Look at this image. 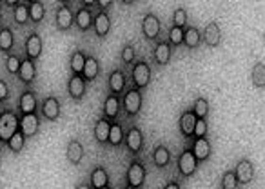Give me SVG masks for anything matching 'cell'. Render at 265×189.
Listing matches in <instances>:
<instances>
[{
    "label": "cell",
    "instance_id": "obj_10",
    "mask_svg": "<svg viewBox=\"0 0 265 189\" xmlns=\"http://www.w3.org/2000/svg\"><path fill=\"white\" fill-rule=\"evenodd\" d=\"M55 22H57V30L58 31H67L75 22V15L67 6H60L57 9V15H55Z\"/></svg>",
    "mask_w": 265,
    "mask_h": 189
},
{
    "label": "cell",
    "instance_id": "obj_38",
    "mask_svg": "<svg viewBox=\"0 0 265 189\" xmlns=\"http://www.w3.org/2000/svg\"><path fill=\"white\" fill-rule=\"evenodd\" d=\"M20 64L22 60L18 59L17 55H8V59H6V69H8V73H11V75H18Z\"/></svg>",
    "mask_w": 265,
    "mask_h": 189
},
{
    "label": "cell",
    "instance_id": "obj_27",
    "mask_svg": "<svg viewBox=\"0 0 265 189\" xmlns=\"http://www.w3.org/2000/svg\"><path fill=\"white\" fill-rule=\"evenodd\" d=\"M86 60H87V57L84 55V53H82L80 49L73 51V53H71V57H69L71 73H73V75H82L84 66H86Z\"/></svg>",
    "mask_w": 265,
    "mask_h": 189
},
{
    "label": "cell",
    "instance_id": "obj_19",
    "mask_svg": "<svg viewBox=\"0 0 265 189\" xmlns=\"http://www.w3.org/2000/svg\"><path fill=\"white\" fill-rule=\"evenodd\" d=\"M35 76H37V66H35L33 60H22L20 64V69H18V78L24 82V84H31L35 80Z\"/></svg>",
    "mask_w": 265,
    "mask_h": 189
},
{
    "label": "cell",
    "instance_id": "obj_42",
    "mask_svg": "<svg viewBox=\"0 0 265 189\" xmlns=\"http://www.w3.org/2000/svg\"><path fill=\"white\" fill-rule=\"evenodd\" d=\"M135 57H137L135 46H132V44H127V46H124V49H122V53H120L122 62H124V64H131L132 60H135Z\"/></svg>",
    "mask_w": 265,
    "mask_h": 189
},
{
    "label": "cell",
    "instance_id": "obj_33",
    "mask_svg": "<svg viewBox=\"0 0 265 189\" xmlns=\"http://www.w3.org/2000/svg\"><path fill=\"white\" fill-rule=\"evenodd\" d=\"M124 129H122L120 124H116V122H111V131H109V140L108 144H111V146L118 147L122 142H124Z\"/></svg>",
    "mask_w": 265,
    "mask_h": 189
},
{
    "label": "cell",
    "instance_id": "obj_48",
    "mask_svg": "<svg viewBox=\"0 0 265 189\" xmlns=\"http://www.w3.org/2000/svg\"><path fill=\"white\" fill-rule=\"evenodd\" d=\"M100 189H111V187H109V185H105V187H100Z\"/></svg>",
    "mask_w": 265,
    "mask_h": 189
},
{
    "label": "cell",
    "instance_id": "obj_49",
    "mask_svg": "<svg viewBox=\"0 0 265 189\" xmlns=\"http://www.w3.org/2000/svg\"><path fill=\"white\" fill-rule=\"evenodd\" d=\"M0 20H2V11H0Z\"/></svg>",
    "mask_w": 265,
    "mask_h": 189
},
{
    "label": "cell",
    "instance_id": "obj_30",
    "mask_svg": "<svg viewBox=\"0 0 265 189\" xmlns=\"http://www.w3.org/2000/svg\"><path fill=\"white\" fill-rule=\"evenodd\" d=\"M200 42H202V33H200L196 28H187V30L183 31V44H186L189 49L198 47Z\"/></svg>",
    "mask_w": 265,
    "mask_h": 189
},
{
    "label": "cell",
    "instance_id": "obj_12",
    "mask_svg": "<svg viewBox=\"0 0 265 189\" xmlns=\"http://www.w3.org/2000/svg\"><path fill=\"white\" fill-rule=\"evenodd\" d=\"M124 142L131 153H140L142 146H144V134H142V131L138 129V127H131V129L125 133Z\"/></svg>",
    "mask_w": 265,
    "mask_h": 189
},
{
    "label": "cell",
    "instance_id": "obj_4",
    "mask_svg": "<svg viewBox=\"0 0 265 189\" xmlns=\"http://www.w3.org/2000/svg\"><path fill=\"white\" fill-rule=\"evenodd\" d=\"M131 78H132V84L137 89L142 88H147L151 82V67L147 62H138L135 64L132 67V73H131Z\"/></svg>",
    "mask_w": 265,
    "mask_h": 189
},
{
    "label": "cell",
    "instance_id": "obj_34",
    "mask_svg": "<svg viewBox=\"0 0 265 189\" xmlns=\"http://www.w3.org/2000/svg\"><path fill=\"white\" fill-rule=\"evenodd\" d=\"M24 146H25V137H24V133L18 129L17 133L8 140V147L11 153H20L22 149H24Z\"/></svg>",
    "mask_w": 265,
    "mask_h": 189
},
{
    "label": "cell",
    "instance_id": "obj_7",
    "mask_svg": "<svg viewBox=\"0 0 265 189\" xmlns=\"http://www.w3.org/2000/svg\"><path fill=\"white\" fill-rule=\"evenodd\" d=\"M40 111H42V117L46 118V120H49V122L58 120V117H60V102H58V98L46 97L40 105Z\"/></svg>",
    "mask_w": 265,
    "mask_h": 189
},
{
    "label": "cell",
    "instance_id": "obj_11",
    "mask_svg": "<svg viewBox=\"0 0 265 189\" xmlns=\"http://www.w3.org/2000/svg\"><path fill=\"white\" fill-rule=\"evenodd\" d=\"M25 55H28L29 60H37L38 57L42 55V38L38 37V33H29L28 38H25Z\"/></svg>",
    "mask_w": 265,
    "mask_h": 189
},
{
    "label": "cell",
    "instance_id": "obj_37",
    "mask_svg": "<svg viewBox=\"0 0 265 189\" xmlns=\"http://www.w3.org/2000/svg\"><path fill=\"white\" fill-rule=\"evenodd\" d=\"M193 113H195V117L200 118V120H205V117H207L209 113V102L205 100V98H198V100L195 102V105H193Z\"/></svg>",
    "mask_w": 265,
    "mask_h": 189
},
{
    "label": "cell",
    "instance_id": "obj_3",
    "mask_svg": "<svg viewBox=\"0 0 265 189\" xmlns=\"http://www.w3.org/2000/svg\"><path fill=\"white\" fill-rule=\"evenodd\" d=\"M142 102H144V98H142L140 89L131 88V89L125 91L124 100H122V105H124L125 113H127L129 117H137V115L140 113V110H142Z\"/></svg>",
    "mask_w": 265,
    "mask_h": 189
},
{
    "label": "cell",
    "instance_id": "obj_24",
    "mask_svg": "<svg viewBox=\"0 0 265 189\" xmlns=\"http://www.w3.org/2000/svg\"><path fill=\"white\" fill-rule=\"evenodd\" d=\"M154 60L158 66H167L171 60V46L169 42H158L154 46Z\"/></svg>",
    "mask_w": 265,
    "mask_h": 189
},
{
    "label": "cell",
    "instance_id": "obj_9",
    "mask_svg": "<svg viewBox=\"0 0 265 189\" xmlns=\"http://www.w3.org/2000/svg\"><path fill=\"white\" fill-rule=\"evenodd\" d=\"M234 175H236L238 184H249V182L254 178V166L249 158L240 160L236 164V169H234Z\"/></svg>",
    "mask_w": 265,
    "mask_h": 189
},
{
    "label": "cell",
    "instance_id": "obj_45",
    "mask_svg": "<svg viewBox=\"0 0 265 189\" xmlns=\"http://www.w3.org/2000/svg\"><path fill=\"white\" fill-rule=\"evenodd\" d=\"M164 189H180V185L176 184V182H169V184H167Z\"/></svg>",
    "mask_w": 265,
    "mask_h": 189
},
{
    "label": "cell",
    "instance_id": "obj_46",
    "mask_svg": "<svg viewBox=\"0 0 265 189\" xmlns=\"http://www.w3.org/2000/svg\"><path fill=\"white\" fill-rule=\"evenodd\" d=\"M95 4L98 6V8H102V9H104L105 6H111V2H102V0H98V2H95Z\"/></svg>",
    "mask_w": 265,
    "mask_h": 189
},
{
    "label": "cell",
    "instance_id": "obj_23",
    "mask_svg": "<svg viewBox=\"0 0 265 189\" xmlns=\"http://www.w3.org/2000/svg\"><path fill=\"white\" fill-rule=\"evenodd\" d=\"M109 131H111V122L108 118H98L95 124V139L98 144H105L109 140Z\"/></svg>",
    "mask_w": 265,
    "mask_h": 189
},
{
    "label": "cell",
    "instance_id": "obj_6",
    "mask_svg": "<svg viewBox=\"0 0 265 189\" xmlns=\"http://www.w3.org/2000/svg\"><path fill=\"white\" fill-rule=\"evenodd\" d=\"M196 168H198V160H196L193 149H186V151H182V155H180V158H178L180 173H182L183 177H191V175H195Z\"/></svg>",
    "mask_w": 265,
    "mask_h": 189
},
{
    "label": "cell",
    "instance_id": "obj_43",
    "mask_svg": "<svg viewBox=\"0 0 265 189\" xmlns=\"http://www.w3.org/2000/svg\"><path fill=\"white\" fill-rule=\"evenodd\" d=\"M193 134H195L196 139H205V134H207V122L198 118V122H196V126H195V133Z\"/></svg>",
    "mask_w": 265,
    "mask_h": 189
},
{
    "label": "cell",
    "instance_id": "obj_14",
    "mask_svg": "<svg viewBox=\"0 0 265 189\" xmlns=\"http://www.w3.org/2000/svg\"><path fill=\"white\" fill-rule=\"evenodd\" d=\"M93 30H95L96 37L98 38H105L111 30V18L105 11H100L95 18H93Z\"/></svg>",
    "mask_w": 265,
    "mask_h": 189
},
{
    "label": "cell",
    "instance_id": "obj_28",
    "mask_svg": "<svg viewBox=\"0 0 265 189\" xmlns=\"http://www.w3.org/2000/svg\"><path fill=\"white\" fill-rule=\"evenodd\" d=\"M251 80H253V86L256 89H263L265 88V64L263 62H256L253 66Z\"/></svg>",
    "mask_w": 265,
    "mask_h": 189
},
{
    "label": "cell",
    "instance_id": "obj_41",
    "mask_svg": "<svg viewBox=\"0 0 265 189\" xmlns=\"http://www.w3.org/2000/svg\"><path fill=\"white\" fill-rule=\"evenodd\" d=\"M173 24H174V28H180V30L187 24V11L186 9L178 8L173 13Z\"/></svg>",
    "mask_w": 265,
    "mask_h": 189
},
{
    "label": "cell",
    "instance_id": "obj_1",
    "mask_svg": "<svg viewBox=\"0 0 265 189\" xmlns=\"http://www.w3.org/2000/svg\"><path fill=\"white\" fill-rule=\"evenodd\" d=\"M20 129V118L11 111H4L0 115V140L8 144V140Z\"/></svg>",
    "mask_w": 265,
    "mask_h": 189
},
{
    "label": "cell",
    "instance_id": "obj_29",
    "mask_svg": "<svg viewBox=\"0 0 265 189\" xmlns=\"http://www.w3.org/2000/svg\"><path fill=\"white\" fill-rule=\"evenodd\" d=\"M109 185V175L104 168H95L91 173V187L100 189Z\"/></svg>",
    "mask_w": 265,
    "mask_h": 189
},
{
    "label": "cell",
    "instance_id": "obj_44",
    "mask_svg": "<svg viewBox=\"0 0 265 189\" xmlns=\"http://www.w3.org/2000/svg\"><path fill=\"white\" fill-rule=\"evenodd\" d=\"M9 98V86L4 80H0V100H8Z\"/></svg>",
    "mask_w": 265,
    "mask_h": 189
},
{
    "label": "cell",
    "instance_id": "obj_50",
    "mask_svg": "<svg viewBox=\"0 0 265 189\" xmlns=\"http://www.w3.org/2000/svg\"><path fill=\"white\" fill-rule=\"evenodd\" d=\"M125 189H129V187H125Z\"/></svg>",
    "mask_w": 265,
    "mask_h": 189
},
{
    "label": "cell",
    "instance_id": "obj_2",
    "mask_svg": "<svg viewBox=\"0 0 265 189\" xmlns=\"http://www.w3.org/2000/svg\"><path fill=\"white\" fill-rule=\"evenodd\" d=\"M125 180H127L129 189H140L145 182V168L142 162L132 160L125 173Z\"/></svg>",
    "mask_w": 265,
    "mask_h": 189
},
{
    "label": "cell",
    "instance_id": "obj_47",
    "mask_svg": "<svg viewBox=\"0 0 265 189\" xmlns=\"http://www.w3.org/2000/svg\"><path fill=\"white\" fill-rule=\"evenodd\" d=\"M76 189H93L91 185H87V184H80V185H76Z\"/></svg>",
    "mask_w": 265,
    "mask_h": 189
},
{
    "label": "cell",
    "instance_id": "obj_20",
    "mask_svg": "<svg viewBox=\"0 0 265 189\" xmlns=\"http://www.w3.org/2000/svg\"><path fill=\"white\" fill-rule=\"evenodd\" d=\"M125 75L124 71H120V69H115V71L109 75V89H111V95H120L122 91L125 89Z\"/></svg>",
    "mask_w": 265,
    "mask_h": 189
},
{
    "label": "cell",
    "instance_id": "obj_21",
    "mask_svg": "<svg viewBox=\"0 0 265 189\" xmlns=\"http://www.w3.org/2000/svg\"><path fill=\"white\" fill-rule=\"evenodd\" d=\"M93 15L87 8H80L75 15V24L80 31H89L93 28Z\"/></svg>",
    "mask_w": 265,
    "mask_h": 189
},
{
    "label": "cell",
    "instance_id": "obj_22",
    "mask_svg": "<svg viewBox=\"0 0 265 189\" xmlns=\"http://www.w3.org/2000/svg\"><path fill=\"white\" fill-rule=\"evenodd\" d=\"M198 122V118L195 117L193 111H186V113L180 117V131H182L183 137H191V134L195 133V126Z\"/></svg>",
    "mask_w": 265,
    "mask_h": 189
},
{
    "label": "cell",
    "instance_id": "obj_36",
    "mask_svg": "<svg viewBox=\"0 0 265 189\" xmlns=\"http://www.w3.org/2000/svg\"><path fill=\"white\" fill-rule=\"evenodd\" d=\"M44 17H46V8H44V4H42V2H31V4H29V18H31L35 24H38V22L44 20Z\"/></svg>",
    "mask_w": 265,
    "mask_h": 189
},
{
    "label": "cell",
    "instance_id": "obj_15",
    "mask_svg": "<svg viewBox=\"0 0 265 189\" xmlns=\"http://www.w3.org/2000/svg\"><path fill=\"white\" fill-rule=\"evenodd\" d=\"M66 156H67V160H69V164L78 166L80 162H82V158H84L82 142L76 140V139L69 140V144H67V147H66Z\"/></svg>",
    "mask_w": 265,
    "mask_h": 189
},
{
    "label": "cell",
    "instance_id": "obj_25",
    "mask_svg": "<svg viewBox=\"0 0 265 189\" xmlns=\"http://www.w3.org/2000/svg\"><path fill=\"white\" fill-rule=\"evenodd\" d=\"M100 73V64L95 57H87L86 60V66H84V71H82V76L86 82H93V80L98 76Z\"/></svg>",
    "mask_w": 265,
    "mask_h": 189
},
{
    "label": "cell",
    "instance_id": "obj_31",
    "mask_svg": "<svg viewBox=\"0 0 265 189\" xmlns=\"http://www.w3.org/2000/svg\"><path fill=\"white\" fill-rule=\"evenodd\" d=\"M171 160V151L166 146H156L153 153V162L158 166V168H166Z\"/></svg>",
    "mask_w": 265,
    "mask_h": 189
},
{
    "label": "cell",
    "instance_id": "obj_8",
    "mask_svg": "<svg viewBox=\"0 0 265 189\" xmlns=\"http://www.w3.org/2000/svg\"><path fill=\"white\" fill-rule=\"evenodd\" d=\"M86 86L87 82L84 80L82 75H71L69 82H67V93L73 100H82L86 95Z\"/></svg>",
    "mask_w": 265,
    "mask_h": 189
},
{
    "label": "cell",
    "instance_id": "obj_32",
    "mask_svg": "<svg viewBox=\"0 0 265 189\" xmlns=\"http://www.w3.org/2000/svg\"><path fill=\"white\" fill-rule=\"evenodd\" d=\"M15 46V37H13V31L9 28H2L0 30V51L2 53H9Z\"/></svg>",
    "mask_w": 265,
    "mask_h": 189
},
{
    "label": "cell",
    "instance_id": "obj_5",
    "mask_svg": "<svg viewBox=\"0 0 265 189\" xmlns=\"http://www.w3.org/2000/svg\"><path fill=\"white\" fill-rule=\"evenodd\" d=\"M160 30H162V25L156 15L147 13V15L142 18V33H144V37L147 38V40H156L158 35H160Z\"/></svg>",
    "mask_w": 265,
    "mask_h": 189
},
{
    "label": "cell",
    "instance_id": "obj_13",
    "mask_svg": "<svg viewBox=\"0 0 265 189\" xmlns=\"http://www.w3.org/2000/svg\"><path fill=\"white\" fill-rule=\"evenodd\" d=\"M38 127H40V120H38L37 115H24L20 117V131L24 133L25 139H31L38 133Z\"/></svg>",
    "mask_w": 265,
    "mask_h": 189
},
{
    "label": "cell",
    "instance_id": "obj_18",
    "mask_svg": "<svg viewBox=\"0 0 265 189\" xmlns=\"http://www.w3.org/2000/svg\"><path fill=\"white\" fill-rule=\"evenodd\" d=\"M203 40L207 44L209 47H216L222 40V31H220V25L216 22H209L203 30Z\"/></svg>",
    "mask_w": 265,
    "mask_h": 189
},
{
    "label": "cell",
    "instance_id": "obj_39",
    "mask_svg": "<svg viewBox=\"0 0 265 189\" xmlns=\"http://www.w3.org/2000/svg\"><path fill=\"white\" fill-rule=\"evenodd\" d=\"M180 44H183V30H180V28H171L169 31V46H174L178 47Z\"/></svg>",
    "mask_w": 265,
    "mask_h": 189
},
{
    "label": "cell",
    "instance_id": "obj_16",
    "mask_svg": "<svg viewBox=\"0 0 265 189\" xmlns=\"http://www.w3.org/2000/svg\"><path fill=\"white\" fill-rule=\"evenodd\" d=\"M120 107H122V102L120 97H116V95H108L104 100V118H108L109 122L115 120L120 113Z\"/></svg>",
    "mask_w": 265,
    "mask_h": 189
},
{
    "label": "cell",
    "instance_id": "obj_35",
    "mask_svg": "<svg viewBox=\"0 0 265 189\" xmlns=\"http://www.w3.org/2000/svg\"><path fill=\"white\" fill-rule=\"evenodd\" d=\"M13 17H15L17 24H20V25L28 24V22L31 20V18H29V4H15Z\"/></svg>",
    "mask_w": 265,
    "mask_h": 189
},
{
    "label": "cell",
    "instance_id": "obj_17",
    "mask_svg": "<svg viewBox=\"0 0 265 189\" xmlns=\"http://www.w3.org/2000/svg\"><path fill=\"white\" fill-rule=\"evenodd\" d=\"M18 107H20L22 117H24V115H33L35 111H37V97H35V93L29 91V89H25V91L20 95Z\"/></svg>",
    "mask_w": 265,
    "mask_h": 189
},
{
    "label": "cell",
    "instance_id": "obj_40",
    "mask_svg": "<svg viewBox=\"0 0 265 189\" xmlns=\"http://www.w3.org/2000/svg\"><path fill=\"white\" fill-rule=\"evenodd\" d=\"M236 187H238V180L234 171L224 173V177H222V189H236Z\"/></svg>",
    "mask_w": 265,
    "mask_h": 189
},
{
    "label": "cell",
    "instance_id": "obj_26",
    "mask_svg": "<svg viewBox=\"0 0 265 189\" xmlns=\"http://www.w3.org/2000/svg\"><path fill=\"white\" fill-rule=\"evenodd\" d=\"M193 153H195L196 160H207L211 156V144L207 142V139H196L193 144Z\"/></svg>",
    "mask_w": 265,
    "mask_h": 189
}]
</instances>
